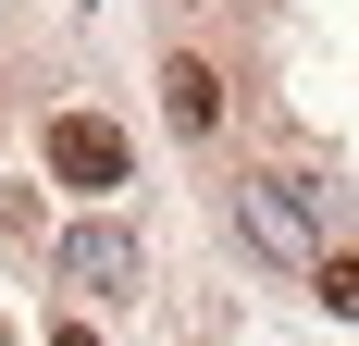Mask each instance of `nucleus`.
Instances as JSON below:
<instances>
[{
    "instance_id": "3",
    "label": "nucleus",
    "mask_w": 359,
    "mask_h": 346,
    "mask_svg": "<svg viewBox=\"0 0 359 346\" xmlns=\"http://www.w3.org/2000/svg\"><path fill=\"white\" fill-rule=\"evenodd\" d=\"M236 235H248L260 260H297V272H323V235H310L297 186H236Z\"/></svg>"
},
{
    "instance_id": "4",
    "label": "nucleus",
    "mask_w": 359,
    "mask_h": 346,
    "mask_svg": "<svg viewBox=\"0 0 359 346\" xmlns=\"http://www.w3.org/2000/svg\"><path fill=\"white\" fill-rule=\"evenodd\" d=\"M161 111H174L186 137H211V124H223V74L211 62H161Z\"/></svg>"
},
{
    "instance_id": "2",
    "label": "nucleus",
    "mask_w": 359,
    "mask_h": 346,
    "mask_svg": "<svg viewBox=\"0 0 359 346\" xmlns=\"http://www.w3.org/2000/svg\"><path fill=\"white\" fill-rule=\"evenodd\" d=\"M50 272L87 284V297H137V284H149V247L124 235V223H74V235L50 247Z\"/></svg>"
},
{
    "instance_id": "5",
    "label": "nucleus",
    "mask_w": 359,
    "mask_h": 346,
    "mask_svg": "<svg viewBox=\"0 0 359 346\" xmlns=\"http://www.w3.org/2000/svg\"><path fill=\"white\" fill-rule=\"evenodd\" d=\"M310 297H323L334 321H359V247H323V272H310Z\"/></svg>"
},
{
    "instance_id": "1",
    "label": "nucleus",
    "mask_w": 359,
    "mask_h": 346,
    "mask_svg": "<svg viewBox=\"0 0 359 346\" xmlns=\"http://www.w3.org/2000/svg\"><path fill=\"white\" fill-rule=\"evenodd\" d=\"M50 173H62V186H87V198H111V186L137 173V148H124V124H111V111H50Z\"/></svg>"
},
{
    "instance_id": "6",
    "label": "nucleus",
    "mask_w": 359,
    "mask_h": 346,
    "mask_svg": "<svg viewBox=\"0 0 359 346\" xmlns=\"http://www.w3.org/2000/svg\"><path fill=\"white\" fill-rule=\"evenodd\" d=\"M50 346H100V334H87V321H50Z\"/></svg>"
}]
</instances>
